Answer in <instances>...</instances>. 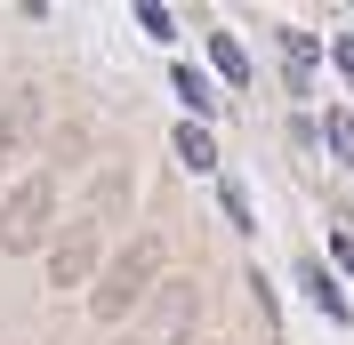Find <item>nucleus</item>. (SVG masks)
<instances>
[{
  "label": "nucleus",
  "instance_id": "1a4fd4ad",
  "mask_svg": "<svg viewBox=\"0 0 354 345\" xmlns=\"http://www.w3.org/2000/svg\"><path fill=\"white\" fill-rule=\"evenodd\" d=\"M282 65H290V81L306 88V72H314V41L306 32H282Z\"/></svg>",
  "mask_w": 354,
  "mask_h": 345
},
{
  "label": "nucleus",
  "instance_id": "6e6552de",
  "mask_svg": "<svg viewBox=\"0 0 354 345\" xmlns=\"http://www.w3.org/2000/svg\"><path fill=\"white\" fill-rule=\"evenodd\" d=\"M306 289H314V305H322L330 322H346V297H338V281L322 273V265H306Z\"/></svg>",
  "mask_w": 354,
  "mask_h": 345
},
{
  "label": "nucleus",
  "instance_id": "f8f14e48",
  "mask_svg": "<svg viewBox=\"0 0 354 345\" xmlns=\"http://www.w3.org/2000/svg\"><path fill=\"white\" fill-rule=\"evenodd\" d=\"M338 72H346V81H354V32H346V41H338Z\"/></svg>",
  "mask_w": 354,
  "mask_h": 345
},
{
  "label": "nucleus",
  "instance_id": "0eeeda50",
  "mask_svg": "<svg viewBox=\"0 0 354 345\" xmlns=\"http://www.w3.org/2000/svg\"><path fill=\"white\" fill-rule=\"evenodd\" d=\"M177 161H185V169H218V145H209V129H201V121H185V129H177Z\"/></svg>",
  "mask_w": 354,
  "mask_h": 345
},
{
  "label": "nucleus",
  "instance_id": "2eb2a0df",
  "mask_svg": "<svg viewBox=\"0 0 354 345\" xmlns=\"http://www.w3.org/2000/svg\"><path fill=\"white\" fill-rule=\"evenodd\" d=\"M121 345H145V337H121Z\"/></svg>",
  "mask_w": 354,
  "mask_h": 345
},
{
  "label": "nucleus",
  "instance_id": "7ed1b4c3",
  "mask_svg": "<svg viewBox=\"0 0 354 345\" xmlns=\"http://www.w3.org/2000/svg\"><path fill=\"white\" fill-rule=\"evenodd\" d=\"M48 281L57 289H81V281H97V225H65V233L48 241Z\"/></svg>",
  "mask_w": 354,
  "mask_h": 345
},
{
  "label": "nucleus",
  "instance_id": "423d86ee",
  "mask_svg": "<svg viewBox=\"0 0 354 345\" xmlns=\"http://www.w3.org/2000/svg\"><path fill=\"white\" fill-rule=\"evenodd\" d=\"M209 72H218V81H234V88L250 81V57H242V41H234V32H209Z\"/></svg>",
  "mask_w": 354,
  "mask_h": 345
},
{
  "label": "nucleus",
  "instance_id": "ddd939ff",
  "mask_svg": "<svg viewBox=\"0 0 354 345\" xmlns=\"http://www.w3.org/2000/svg\"><path fill=\"white\" fill-rule=\"evenodd\" d=\"M338 265H346V273H354V233H338Z\"/></svg>",
  "mask_w": 354,
  "mask_h": 345
},
{
  "label": "nucleus",
  "instance_id": "f03ea898",
  "mask_svg": "<svg viewBox=\"0 0 354 345\" xmlns=\"http://www.w3.org/2000/svg\"><path fill=\"white\" fill-rule=\"evenodd\" d=\"M48 217H57V185H48V177H24L17 193L0 201V249H8V257L41 249V241H48Z\"/></svg>",
  "mask_w": 354,
  "mask_h": 345
},
{
  "label": "nucleus",
  "instance_id": "20e7f679",
  "mask_svg": "<svg viewBox=\"0 0 354 345\" xmlns=\"http://www.w3.org/2000/svg\"><path fill=\"white\" fill-rule=\"evenodd\" d=\"M185 322H194V289H185V281H169V289H161V305H153V329H137V337H145V345H177V337H185Z\"/></svg>",
  "mask_w": 354,
  "mask_h": 345
},
{
  "label": "nucleus",
  "instance_id": "9d476101",
  "mask_svg": "<svg viewBox=\"0 0 354 345\" xmlns=\"http://www.w3.org/2000/svg\"><path fill=\"white\" fill-rule=\"evenodd\" d=\"M137 24H145L153 41H177V17H169V8H161V0H145V8H137Z\"/></svg>",
  "mask_w": 354,
  "mask_h": 345
},
{
  "label": "nucleus",
  "instance_id": "9b49d317",
  "mask_svg": "<svg viewBox=\"0 0 354 345\" xmlns=\"http://www.w3.org/2000/svg\"><path fill=\"white\" fill-rule=\"evenodd\" d=\"M322 137H330V152H354V112H330V121H322Z\"/></svg>",
  "mask_w": 354,
  "mask_h": 345
},
{
  "label": "nucleus",
  "instance_id": "39448f33",
  "mask_svg": "<svg viewBox=\"0 0 354 345\" xmlns=\"http://www.w3.org/2000/svg\"><path fill=\"white\" fill-rule=\"evenodd\" d=\"M177 97H185V112H194V121H209V112H218V81H209L201 65H177Z\"/></svg>",
  "mask_w": 354,
  "mask_h": 345
},
{
  "label": "nucleus",
  "instance_id": "4468645a",
  "mask_svg": "<svg viewBox=\"0 0 354 345\" xmlns=\"http://www.w3.org/2000/svg\"><path fill=\"white\" fill-rule=\"evenodd\" d=\"M8 145H17V137H8V112H0V161H8Z\"/></svg>",
  "mask_w": 354,
  "mask_h": 345
},
{
  "label": "nucleus",
  "instance_id": "f257e3e1",
  "mask_svg": "<svg viewBox=\"0 0 354 345\" xmlns=\"http://www.w3.org/2000/svg\"><path fill=\"white\" fill-rule=\"evenodd\" d=\"M161 289V241L145 233V241H129L121 257L97 273V289H88V305H97V322H113V313H137V305Z\"/></svg>",
  "mask_w": 354,
  "mask_h": 345
}]
</instances>
